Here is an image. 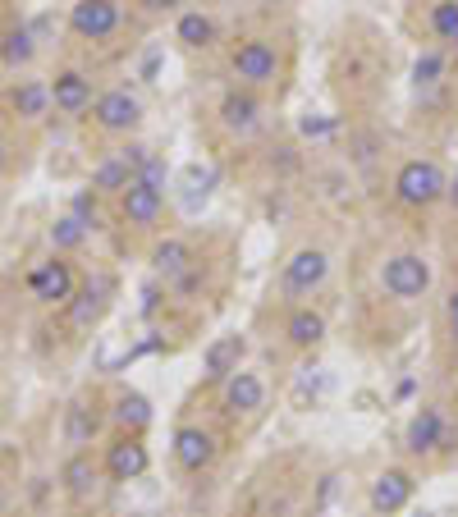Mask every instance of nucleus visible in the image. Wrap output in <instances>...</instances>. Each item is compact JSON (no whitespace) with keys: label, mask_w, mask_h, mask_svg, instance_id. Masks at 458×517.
I'll return each mask as SVG.
<instances>
[{"label":"nucleus","mask_w":458,"mask_h":517,"mask_svg":"<svg viewBox=\"0 0 458 517\" xmlns=\"http://www.w3.org/2000/svg\"><path fill=\"white\" fill-rule=\"evenodd\" d=\"M394 202L408 206V211H431V206L445 202L449 193V174L436 156H408L399 170H394Z\"/></svg>","instance_id":"f257e3e1"},{"label":"nucleus","mask_w":458,"mask_h":517,"mask_svg":"<svg viewBox=\"0 0 458 517\" xmlns=\"http://www.w3.org/2000/svg\"><path fill=\"white\" fill-rule=\"evenodd\" d=\"M229 78L234 87H248V92H266V87H280L284 78V55L271 37H243L234 51H229Z\"/></svg>","instance_id":"f03ea898"},{"label":"nucleus","mask_w":458,"mask_h":517,"mask_svg":"<svg viewBox=\"0 0 458 517\" xmlns=\"http://www.w3.org/2000/svg\"><path fill=\"white\" fill-rule=\"evenodd\" d=\"M330 284V252L326 248H294L289 257H284V266H280V293L289 302H303V298H312V293H321Z\"/></svg>","instance_id":"7ed1b4c3"},{"label":"nucleus","mask_w":458,"mask_h":517,"mask_svg":"<svg viewBox=\"0 0 458 517\" xmlns=\"http://www.w3.org/2000/svg\"><path fill=\"white\" fill-rule=\"evenodd\" d=\"M454 449V426L440 403H422L404 426V453L408 458H440Z\"/></svg>","instance_id":"20e7f679"},{"label":"nucleus","mask_w":458,"mask_h":517,"mask_svg":"<svg viewBox=\"0 0 458 517\" xmlns=\"http://www.w3.org/2000/svg\"><path fill=\"white\" fill-rule=\"evenodd\" d=\"M381 289L394 302H417L431 293V261L422 252H390L381 261Z\"/></svg>","instance_id":"39448f33"},{"label":"nucleus","mask_w":458,"mask_h":517,"mask_svg":"<svg viewBox=\"0 0 458 517\" xmlns=\"http://www.w3.org/2000/svg\"><path fill=\"white\" fill-rule=\"evenodd\" d=\"M266 403H271V385H266V376L257 367H239L220 385V412H225L229 421L262 417Z\"/></svg>","instance_id":"423d86ee"},{"label":"nucleus","mask_w":458,"mask_h":517,"mask_svg":"<svg viewBox=\"0 0 458 517\" xmlns=\"http://www.w3.org/2000/svg\"><path fill=\"white\" fill-rule=\"evenodd\" d=\"M142 119H147L142 97L129 92V87H106V92H97V101H92V124H97L101 133H110V138H129V133H138Z\"/></svg>","instance_id":"0eeeda50"},{"label":"nucleus","mask_w":458,"mask_h":517,"mask_svg":"<svg viewBox=\"0 0 458 517\" xmlns=\"http://www.w3.org/2000/svg\"><path fill=\"white\" fill-rule=\"evenodd\" d=\"M152 151L142 147V142H129V147H120V151H110V156H101L97 165H92V174H88V188L97 197H120L124 188L138 179V170H142V161H147Z\"/></svg>","instance_id":"6e6552de"},{"label":"nucleus","mask_w":458,"mask_h":517,"mask_svg":"<svg viewBox=\"0 0 458 517\" xmlns=\"http://www.w3.org/2000/svg\"><path fill=\"white\" fill-rule=\"evenodd\" d=\"M170 458H175V467L184 476H202L216 467L220 458V440L211 426H197V421H188V426H179L175 440H170Z\"/></svg>","instance_id":"1a4fd4ad"},{"label":"nucleus","mask_w":458,"mask_h":517,"mask_svg":"<svg viewBox=\"0 0 458 517\" xmlns=\"http://www.w3.org/2000/svg\"><path fill=\"white\" fill-rule=\"evenodd\" d=\"M23 284H28V298L42 302V307H65V302L78 293V275H74V266H69L60 252L46 257V261H37Z\"/></svg>","instance_id":"9d476101"},{"label":"nucleus","mask_w":458,"mask_h":517,"mask_svg":"<svg viewBox=\"0 0 458 517\" xmlns=\"http://www.w3.org/2000/svg\"><path fill=\"white\" fill-rule=\"evenodd\" d=\"M216 119H220V129H225L229 138H252V133L262 129V119H266L262 92H248V87H229L225 97H220V106H216Z\"/></svg>","instance_id":"9b49d317"},{"label":"nucleus","mask_w":458,"mask_h":517,"mask_svg":"<svg viewBox=\"0 0 458 517\" xmlns=\"http://www.w3.org/2000/svg\"><path fill=\"white\" fill-rule=\"evenodd\" d=\"M120 0H74L69 10V33L83 37V42H106V37L120 33Z\"/></svg>","instance_id":"f8f14e48"},{"label":"nucleus","mask_w":458,"mask_h":517,"mask_svg":"<svg viewBox=\"0 0 458 517\" xmlns=\"http://www.w3.org/2000/svg\"><path fill=\"white\" fill-rule=\"evenodd\" d=\"M101 467H106V481L129 485V481H138V476H147V467H152V449H147L142 435H120L115 444H106Z\"/></svg>","instance_id":"ddd939ff"},{"label":"nucleus","mask_w":458,"mask_h":517,"mask_svg":"<svg viewBox=\"0 0 458 517\" xmlns=\"http://www.w3.org/2000/svg\"><path fill=\"white\" fill-rule=\"evenodd\" d=\"M243 357H248V334L243 330L216 334L207 344V353H202V385H225L243 367Z\"/></svg>","instance_id":"4468645a"},{"label":"nucleus","mask_w":458,"mask_h":517,"mask_svg":"<svg viewBox=\"0 0 458 517\" xmlns=\"http://www.w3.org/2000/svg\"><path fill=\"white\" fill-rule=\"evenodd\" d=\"M106 302H110V280H106V275H97V280H88V284H78V293L65 302V330L92 334L101 325V316H106Z\"/></svg>","instance_id":"2eb2a0df"},{"label":"nucleus","mask_w":458,"mask_h":517,"mask_svg":"<svg viewBox=\"0 0 458 517\" xmlns=\"http://www.w3.org/2000/svg\"><path fill=\"white\" fill-rule=\"evenodd\" d=\"M417 495V476L408 467H385L376 481H371V513L376 517H399Z\"/></svg>","instance_id":"dca6fc26"},{"label":"nucleus","mask_w":458,"mask_h":517,"mask_svg":"<svg viewBox=\"0 0 458 517\" xmlns=\"http://www.w3.org/2000/svg\"><path fill=\"white\" fill-rule=\"evenodd\" d=\"M115 202H120V220L129 229H156L161 216H165V193L152 188V184H142V179H133Z\"/></svg>","instance_id":"f3484780"},{"label":"nucleus","mask_w":458,"mask_h":517,"mask_svg":"<svg viewBox=\"0 0 458 517\" xmlns=\"http://www.w3.org/2000/svg\"><path fill=\"white\" fill-rule=\"evenodd\" d=\"M101 481H106V467H101V458H92V449H78L60 463V485L74 504H88L101 490Z\"/></svg>","instance_id":"a211bd4d"},{"label":"nucleus","mask_w":458,"mask_h":517,"mask_svg":"<svg viewBox=\"0 0 458 517\" xmlns=\"http://www.w3.org/2000/svg\"><path fill=\"white\" fill-rule=\"evenodd\" d=\"M51 101L60 115L78 119V115H88L92 101H97V92H92V78L83 74V69H60V74L51 78Z\"/></svg>","instance_id":"6ab92c4d"},{"label":"nucleus","mask_w":458,"mask_h":517,"mask_svg":"<svg viewBox=\"0 0 458 517\" xmlns=\"http://www.w3.org/2000/svg\"><path fill=\"white\" fill-rule=\"evenodd\" d=\"M326 316L312 307V302H298V307H289V316H284V344L294 348V353H312V348L326 339Z\"/></svg>","instance_id":"aec40b11"},{"label":"nucleus","mask_w":458,"mask_h":517,"mask_svg":"<svg viewBox=\"0 0 458 517\" xmlns=\"http://www.w3.org/2000/svg\"><path fill=\"white\" fill-rule=\"evenodd\" d=\"M10 110L23 119V124H42V119L55 110L51 83H42V78H23V83H14L10 87Z\"/></svg>","instance_id":"412c9836"},{"label":"nucleus","mask_w":458,"mask_h":517,"mask_svg":"<svg viewBox=\"0 0 458 517\" xmlns=\"http://www.w3.org/2000/svg\"><path fill=\"white\" fill-rule=\"evenodd\" d=\"M197 261H202V257H197V248L188 243L184 234H170V238H161V243L152 248V270L161 275L165 284L175 280V275H184L188 266H197Z\"/></svg>","instance_id":"4be33fe9"},{"label":"nucleus","mask_w":458,"mask_h":517,"mask_svg":"<svg viewBox=\"0 0 458 517\" xmlns=\"http://www.w3.org/2000/svg\"><path fill=\"white\" fill-rule=\"evenodd\" d=\"M216 37H220L216 14H207V10H179L175 42L184 46V51H207V46H216Z\"/></svg>","instance_id":"5701e85b"},{"label":"nucleus","mask_w":458,"mask_h":517,"mask_svg":"<svg viewBox=\"0 0 458 517\" xmlns=\"http://www.w3.org/2000/svg\"><path fill=\"white\" fill-rule=\"evenodd\" d=\"M449 78V51H440V46H431V51H422L413 60V92L417 97H431V92H440Z\"/></svg>","instance_id":"b1692460"},{"label":"nucleus","mask_w":458,"mask_h":517,"mask_svg":"<svg viewBox=\"0 0 458 517\" xmlns=\"http://www.w3.org/2000/svg\"><path fill=\"white\" fill-rule=\"evenodd\" d=\"M110 417H115L120 435H142L152 426V403H147V394H138V389H124L120 399H115V408H110Z\"/></svg>","instance_id":"393cba45"},{"label":"nucleus","mask_w":458,"mask_h":517,"mask_svg":"<svg viewBox=\"0 0 458 517\" xmlns=\"http://www.w3.org/2000/svg\"><path fill=\"white\" fill-rule=\"evenodd\" d=\"M97 426H101V417L88 408V403H83V399H78V403H69V408H65V426H60V435H65L69 453L88 449V444L97 440Z\"/></svg>","instance_id":"a878e982"},{"label":"nucleus","mask_w":458,"mask_h":517,"mask_svg":"<svg viewBox=\"0 0 458 517\" xmlns=\"http://www.w3.org/2000/svg\"><path fill=\"white\" fill-rule=\"evenodd\" d=\"M426 28H431L440 51H458V0H436L426 10Z\"/></svg>","instance_id":"bb28decb"},{"label":"nucleus","mask_w":458,"mask_h":517,"mask_svg":"<svg viewBox=\"0 0 458 517\" xmlns=\"http://www.w3.org/2000/svg\"><path fill=\"white\" fill-rule=\"evenodd\" d=\"M37 60V37L28 28H14V33L0 37V65L5 69H28Z\"/></svg>","instance_id":"cd10ccee"},{"label":"nucleus","mask_w":458,"mask_h":517,"mask_svg":"<svg viewBox=\"0 0 458 517\" xmlns=\"http://www.w3.org/2000/svg\"><path fill=\"white\" fill-rule=\"evenodd\" d=\"M46 238H51V248L60 252V257H65V252H78L83 243H88V220H78L74 211H65V216L51 225V234Z\"/></svg>","instance_id":"c85d7f7f"},{"label":"nucleus","mask_w":458,"mask_h":517,"mask_svg":"<svg viewBox=\"0 0 458 517\" xmlns=\"http://www.w3.org/2000/svg\"><path fill=\"white\" fill-rule=\"evenodd\" d=\"M138 179H142V184H152V188H161V193H165V179H170V170H165V161H161V156H156V151H152V156H147V161H142Z\"/></svg>","instance_id":"c756f323"},{"label":"nucleus","mask_w":458,"mask_h":517,"mask_svg":"<svg viewBox=\"0 0 458 517\" xmlns=\"http://www.w3.org/2000/svg\"><path fill=\"white\" fill-rule=\"evenodd\" d=\"M445 330H449V344L458 348V284L449 289V298H445Z\"/></svg>","instance_id":"7c9ffc66"},{"label":"nucleus","mask_w":458,"mask_h":517,"mask_svg":"<svg viewBox=\"0 0 458 517\" xmlns=\"http://www.w3.org/2000/svg\"><path fill=\"white\" fill-rule=\"evenodd\" d=\"M142 14H179L188 0H133Z\"/></svg>","instance_id":"2f4dec72"},{"label":"nucleus","mask_w":458,"mask_h":517,"mask_svg":"<svg viewBox=\"0 0 458 517\" xmlns=\"http://www.w3.org/2000/svg\"><path fill=\"white\" fill-rule=\"evenodd\" d=\"M445 202L458 211V174H449V193H445Z\"/></svg>","instance_id":"473e14b6"},{"label":"nucleus","mask_w":458,"mask_h":517,"mask_svg":"<svg viewBox=\"0 0 458 517\" xmlns=\"http://www.w3.org/2000/svg\"><path fill=\"white\" fill-rule=\"evenodd\" d=\"M5 161H10V156H5V147H0V170H5Z\"/></svg>","instance_id":"72a5a7b5"},{"label":"nucleus","mask_w":458,"mask_h":517,"mask_svg":"<svg viewBox=\"0 0 458 517\" xmlns=\"http://www.w3.org/2000/svg\"><path fill=\"white\" fill-rule=\"evenodd\" d=\"M248 5H271V0H248Z\"/></svg>","instance_id":"f704fd0d"},{"label":"nucleus","mask_w":458,"mask_h":517,"mask_svg":"<svg viewBox=\"0 0 458 517\" xmlns=\"http://www.w3.org/2000/svg\"><path fill=\"white\" fill-rule=\"evenodd\" d=\"M0 499H5V490H0Z\"/></svg>","instance_id":"c9c22d12"}]
</instances>
